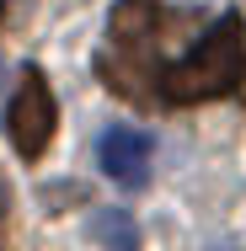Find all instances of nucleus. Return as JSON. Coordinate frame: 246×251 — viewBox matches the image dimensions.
I'll list each match as a JSON object with an SVG mask.
<instances>
[{"label": "nucleus", "instance_id": "nucleus-1", "mask_svg": "<svg viewBox=\"0 0 246 251\" xmlns=\"http://www.w3.org/2000/svg\"><path fill=\"white\" fill-rule=\"evenodd\" d=\"M246 75V38H241V16L225 11L193 49L177 64L161 70V101L166 107H198V101L230 97Z\"/></svg>", "mask_w": 246, "mask_h": 251}, {"label": "nucleus", "instance_id": "nucleus-2", "mask_svg": "<svg viewBox=\"0 0 246 251\" xmlns=\"http://www.w3.org/2000/svg\"><path fill=\"white\" fill-rule=\"evenodd\" d=\"M171 22V11L161 0H118L112 22H107V49L97 53V75L118 91V97H145V75L161 80L155 70V38Z\"/></svg>", "mask_w": 246, "mask_h": 251}, {"label": "nucleus", "instance_id": "nucleus-3", "mask_svg": "<svg viewBox=\"0 0 246 251\" xmlns=\"http://www.w3.org/2000/svg\"><path fill=\"white\" fill-rule=\"evenodd\" d=\"M54 123H59V101H54L49 80L38 64H22V80L11 91V107H5V134L22 160H38L54 139Z\"/></svg>", "mask_w": 246, "mask_h": 251}, {"label": "nucleus", "instance_id": "nucleus-4", "mask_svg": "<svg viewBox=\"0 0 246 251\" xmlns=\"http://www.w3.org/2000/svg\"><path fill=\"white\" fill-rule=\"evenodd\" d=\"M150 155H155V139L134 123H118L97 139V166L107 171V182L118 187H145L150 182Z\"/></svg>", "mask_w": 246, "mask_h": 251}, {"label": "nucleus", "instance_id": "nucleus-5", "mask_svg": "<svg viewBox=\"0 0 246 251\" xmlns=\"http://www.w3.org/2000/svg\"><path fill=\"white\" fill-rule=\"evenodd\" d=\"M91 241L118 246V251H134L139 230H134V219H129L123 208H97V214H91Z\"/></svg>", "mask_w": 246, "mask_h": 251}, {"label": "nucleus", "instance_id": "nucleus-6", "mask_svg": "<svg viewBox=\"0 0 246 251\" xmlns=\"http://www.w3.org/2000/svg\"><path fill=\"white\" fill-rule=\"evenodd\" d=\"M0 203H5V193H0Z\"/></svg>", "mask_w": 246, "mask_h": 251}]
</instances>
